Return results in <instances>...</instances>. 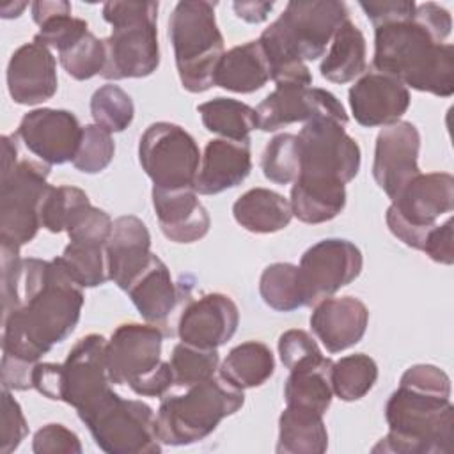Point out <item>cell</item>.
Here are the masks:
<instances>
[{
	"instance_id": "obj_1",
	"label": "cell",
	"mask_w": 454,
	"mask_h": 454,
	"mask_svg": "<svg viewBox=\"0 0 454 454\" xmlns=\"http://www.w3.org/2000/svg\"><path fill=\"white\" fill-rule=\"evenodd\" d=\"M2 355L37 364L76 328L83 287L57 259L20 257L0 247Z\"/></svg>"
},
{
	"instance_id": "obj_2",
	"label": "cell",
	"mask_w": 454,
	"mask_h": 454,
	"mask_svg": "<svg viewBox=\"0 0 454 454\" xmlns=\"http://www.w3.org/2000/svg\"><path fill=\"white\" fill-rule=\"evenodd\" d=\"M344 128L335 119L316 117L296 135L300 172L289 202L303 223L330 222L346 206V183L358 174L362 154Z\"/></svg>"
},
{
	"instance_id": "obj_3",
	"label": "cell",
	"mask_w": 454,
	"mask_h": 454,
	"mask_svg": "<svg viewBox=\"0 0 454 454\" xmlns=\"http://www.w3.org/2000/svg\"><path fill=\"white\" fill-rule=\"evenodd\" d=\"M388 433L372 452L449 454L454 442L450 378L431 364L408 367L385 404Z\"/></svg>"
},
{
	"instance_id": "obj_4",
	"label": "cell",
	"mask_w": 454,
	"mask_h": 454,
	"mask_svg": "<svg viewBox=\"0 0 454 454\" xmlns=\"http://www.w3.org/2000/svg\"><path fill=\"white\" fill-rule=\"evenodd\" d=\"M348 20L349 11L344 2H289L282 14L259 37L270 66V78L277 85L294 83L309 87L312 83V73L305 60L323 57L326 44Z\"/></svg>"
},
{
	"instance_id": "obj_5",
	"label": "cell",
	"mask_w": 454,
	"mask_h": 454,
	"mask_svg": "<svg viewBox=\"0 0 454 454\" xmlns=\"http://www.w3.org/2000/svg\"><path fill=\"white\" fill-rule=\"evenodd\" d=\"M372 67L420 92L454 94V46L442 43L415 12L374 27Z\"/></svg>"
},
{
	"instance_id": "obj_6",
	"label": "cell",
	"mask_w": 454,
	"mask_h": 454,
	"mask_svg": "<svg viewBox=\"0 0 454 454\" xmlns=\"http://www.w3.org/2000/svg\"><path fill=\"white\" fill-rule=\"evenodd\" d=\"M0 177V247L20 250L41 229V202L50 188V165L18 161L14 135L2 137Z\"/></svg>"
},
{
	"instance_id": "obj_7",
	"label": "cell",
	"mask_w": 454,
	"mask_h": 454,
	"mask_svg": "<svg viewBox=\"0 0 454 454\" xmlns=\"http://www.w3.org/2000/svg\"><path fill=\"white\" fill-rule=\"evenodd\" d=\"M243 403V390L232 387L222 376L192 385L179 395L165 394L156 411L160 442L174 447L202 442Z\"/></svg>"
},
{
	"instance_id": "obj_8",
	"label": "cell",
	"mask_w": 454,
	"mask_h": 454,
	"mask_svg": "<svg viewBox=\"0 0 454 454\" xmlns=\"http://www.w3.org/2000/svg\"><path fill=\"white\" fill-rule=\"evenodd\" d=\"M103 20L112 34L103 39L106 64L101 73L106 80L145 78L160 66L158 2H106Z\"/></svg>"
},
{
	"instance_id": "obj_9",
	"label": "cell",
	"mask_w": 454,
	"mask_h": 454,
	"mask_svg": "<svg viewBox=\"0 0 454 454\" xmlns=\"http://www.w3.org/2000/svg\"><path fill=\"white\" fill-rule=\"evenodd\" d=\"M215 5L206 0L177 2L168 18V37L183 89L199 94L215 85V71L223 55V35Z\"/></svg>"
},
{
	"instance_id": "obj_10",
	"label": "cell",
	"mask_w": 454,
	"mask_h": 454,
	"mask_svg": "<svg viewBox=\"0 0 454 454\" xmlns=\"http://www.w3.org/2000/svg\"><path fill=\"white\" fill-rule=\"evenodd\" d=\"M163 332L158 325H119L106 344L114 385H128L137 395L163 397L174 385L170 364L161 360Z\"/></svg>"
},
{
	"instance_id": "obj_11",
	"label": "cell",
	"mask_w": 454,
	"mask_h": 454,
	"mask_svg": "<svg viewBox=\"0 0 454 454\" xmlns=\"http://www.w3.org/2000/svg\"><path fill=\"white\" fill-rule=\"evenodd\" d=\"M94 443L106 454H158L161 442L153 408L138 399L110 392L78 413Z\"/></svg>"
},
{
	"instance_id": "obj_12",
	"label": "cell",
	"mask_w": 454,
	"mask_h": 454,
	"mask_svg": "<svg viewBox=\"0 0 454 454\" xmlns=\"http://www.w3.org/2000/svg\"><path fill=\"white\" fill-rule=\"evenodd\" d=\"M452 209L454 177L449 172H420L392 199L385 220L399 241L420 250L438 218Z\"/></svg>"
},
{
	"instance_id": "obj_13",
	"label": "cell",
	"mask_w": 454,
	"mask_h": 454,
	"mask_svg": "<svg viewBox=\"0 0 454 454\" xmlns=\"http://www.w3.org/2000/svg\"><path fill=\"white\" fill-rule=\"evenodd\" d=\"M200 158L195 138L174 122L151 124L138 142V161L153 181V188H193Z\"/></svg>"
},
{
	"instance_id": "obj_14",
	"label": "cell",
	"mask_w": 454,
	"mask_h": 454,
	"mask_svg": "<svg viewBox=\"0 0 454 454\" xmlns=\"http://www.w3.org/2000/svg\"><path fill=\"white\" fill-rule=\"evenodd\" d=\"M362 266V252L349 239L326 238L309 247L298 264L303 307H312L351 284Z\"/></svg>"
},
{
	"instance_id": "obj_15",
	"label": "cell",
	"mask_w": 454,
	"mask_h": 454,
	"mask_svg": "<svg viewBox=\"0 0 454 454\" xmlns=\"http://www.w3.org/2000/svg\"><path fill=\"white\" fill-rule=\"evenodd\" d=\"M108 340L99 333L82 337L67 353V358L59 364V397L78 413L94 406L114 388L108 364Z\"/></svg>"
},
{
	"instance_id": "obj_16",
	"label": "cell",
	"mask_w": 454,
	"mask_h": 454,
	"mask_svg": "<svg viewBox=\"0 0 454 454\" xmlns=\"http://www.w3.org/2000/svg\"><path fill=\"white\" fill-rule=\"evenodd\" d=\"M257 128L277 131L293 122H309L316 117H330L348 124L342 103L328 90L319 87L284 83L277 85L255 108Z\"/></svg>"
},
{
	"instance_id": "obj_17",
	"label": "cell",
	"mask_w": 454,
	"mask_h": 454,
	"mask_svg": "<svg viewBox=\"0 0 454 454\" xmlns=\"http://www.w3.org/2000/svg\"><path fill=\"white\" fill-rule=\"evenodd\" d=\"M83 126L74 114L57 108H35L27 112L14 133L23 145L46 165L73 161Z\"/></svg>"
},
{
	"instance_id": "obj_18",
	"label": "cell",
	"mask_w": 454,
	"mask_h": 454,
	"mask_svg": "<svg viewBox=\"0 0 454 454\" xmlns=\"http://www.w3.org/2000/svg\"><path fill=\"white\" fill-rule=\"evenodd\" d=\"M419 151L420 133L410 121L392 122L378 133L372 177L390 200L420 174Z\"/></svg>"
},
{
	"instance_id": "obj_19",
	"label": "cell",
	"mask_w": 454,
	"mask_h": 454,
	"mask_svg": "<svg viewBox=\"0 0 454 454\" xmlns=\"http://www.w3.org/2000/svg\"><path fill=\"white\" fill-rule=\"evenodd\" d=\"M239 325V310L234 300L223 293H207L190 300L181 310L177 335L181 342L218 349L232 339Z\"/></svg>"
},
{
	"instance_id": "obj_20",
	"label": "cell",
	"mask_w": 454,
	"mask_h": 454,
	"mask_svg": "<svg viewBox=\"0 0 454 454\" xmlns=\"http://www.w3.org/2000/svg\"><path fill=\"white\" fill-rule=\"evenodd\" d=\"M355 121L364 128L401 121L410 106V90L397 78L380 71L364 73L348 92Z\"/></svg>"
},
{
	"instance_id": "obj_21",
	"label": "cell",
	"mask_w": 454,
	"mask_h": 454,
	"mask_svg": "<svg viewBox=\"0 0 454 454\" xmlns=\"http://www.w3.org/2000/svg\"><path fill=\"white\" fill-rule=\"evenodd\" d=\"M57 62L51 50L32 41L21 44L7 64V89L18 105H39L57 92Z\"/></svg>"
},
{
	"instance_id": "obj_22",
	"label": "cell",
	"mask_w": 454,
	"mask_h": 454,
	"mask_svg": "<svg viewBox=\"0 0 454 454\" xmlns=\"http://www.w3.org/2000/svg\"><path fill=\"white\" fill-rule=\"evenodd\" d=\"M367 325L369 309L355 296L325 298L310 314V328L328 353H340L358 344Z\"/></svg>"
},
{
	"instance_id": "obj_23",
	"label": "cell",
	"mask_w": 454,
	"mask_h": 454,
	"mask_svg": "<svg viewBox=\"0 0 454 454\" xmlns=\"http://www.w3.org/2000/svg\"><path fill=\"white\" fill-rule=\"evenodd\" d=\"M151 257V234L147 225L133 215L115 218L106 241L108 280L126 291Z\"/></svg>"
},
{
	"instance_id": "obj_24",
	"label": "cell",
	"mask_w": 454,
	"mask_h": 454,
	"mask_svg": "<svg viewBox=\"0 0 454 454\" xmlns=\"http://www.w3.org/2000/svg\"><path fill=\"white\" fill-rule=\"evenodd\" d=\"M252 170L250 140L215 138L206 144L193 190L199 195H216L241 184Z\"/></svg>"
},
{
	"instance_id": "obj_25",
	"label": "cell",
	"mask_w": 454,
	"mask_h": 454,
	"mask_svg": "<svg viewBox=\"0 0 454 454\" xmlns=\"http://www.w3.org/2000/svg\"><path fill=\"white\" fill-rule=\"evenodd\" d=\"M153 207L163 236L174 243L199 241L209 231L207 209L200 204L193 188H153Z\"/></svg>"
},
{
	"instance_id": "obj_26",
	"label": "cell",
	"mask_w": 454,
	"mask_h": 454,
	"mask_svg": "<svg viewBox=\"0 0 454 454\" xmlns=\"http://www.w3.org/2000/svg\"><path fill=\"white\" fill-rule=\"evenodd\" d=\"M126 293L140 316L151 325L165 323L177 301L170 270L156 254H153L147 266L135 277Z\"/></svg>"
},
{
	"instance_id": "obj_27",
	"label": "cell",
	"mask_w": 454,
	"mask_h": 454,
	"mask_svg": "<svg viewBox=\"0 0 454 454\" xmlns=\"http://www.w3.org/2000/svg\"><path fill=\"white\" fill-rule=\"evenodd\" d=\"M268 80L270 66L259 39L223 51L215 71V85L238 94L255 92Z\"/></svg>"
},
{
	"instance_id": "obj_28",
	"label": "cell",
	"mask_w": 454,
	"mask_h": 454,
	"mask_svg": "<svg viewBox=\"0 0 454 454\" xmlns=\"http://www.w3.org/2000/svg\"><path fill=\"white\" fill-rule=\"evenodd\" d=\"M234 220L248 232L271 234L293 220L291 202L268 188H252L232 204Z\"/></svg>"
},
{
	"instance_id": "obj_29",
	"label": "cell",
	"mask_w": 454,
	"mask_h": 454,
	"mask_svg": "<svg viewBox=\"0 0 454 454\" xmlns=\"http://www.w3.org/2000/svg\"><path fill=\"white\" fill-rule=\"evenodd\" d=\"M367 44L362 30L353 21H344L335 32L330 50L325 55L319 71L332 83H348L365 71Z\"/></svg>"
},
{
	"instance_id": "obj_30",
	"label": "cell",
	"mask_w": 454,
	"mask_h": 454,
	"mask_svg": "<svg viewBox=\"0 0 454 454\" xmlns=\"http://www.w3.org/2000/svg\"><path fill=\"white\" fill-rule=\"evenodd\" d=\"M328 449V431L323 415L286 406L278 417V454H323Z\"/></svg>"
},
{
	"instance_id": "obj_31",
	"label": "cell",
	"mask_w": 454,
	"mask_h": 454,
	"mask_svg": "<svg viewBox=\"0 0 454 454\" xmlns=\"http://www.w3.org/2000/svg\"><path fill=\"white\" fill-rule=\"evenodd\" d=\"M332 364V358L326 356L319 364L289 371L284 385L286 406L325 415L333 397L330 383Z\"/></svg>"
},
{
	"instance_id": "obj_32",
	"label": "cell",
	"mask_w": 454,
	"mask_h": 454,
	"mask_svg": "<svg viewBox=\"0 0 454 454\" xmlns=\"http://www.w3.org/2000/svg\"><path fill=\"white\" fill-rule=\"evenodd\" d=\"M273 371L275 358L271 349L264 342L247 340L229 351L218 367V376H222L232 387L245 390L266 383Z\"/></svg>"
},
{
	"instance_id": "obj_33",
	"label": "cell",
	"mask_w": 454,
	"mask_h": 454,
	"mask_svg": "<svg viewBox=\"0 0 454 454\" xmlns=\"http://www.w3.org/2000/svg\"><path fill=\"white\" fill-rule=\"evenodd\" d=\"M202 124L207 131L227 140H250L252 129L257 128L255 108L232 98H215L197 106Z\"/></svg>"
},
{
	"instance_id": "obj_34",
	"label": "cell",
	"mask_w": 454,
	"mask_h": 454,
	"mask_svg": "<svg viewBox=\"0 0 454 454\" xmlns=\"http://www.w3.org/2000/svg\"><path fill=\"white\" fill-rule=\"evenodd\" d=\"M59 264L82 287H98L108 280L106 243L96 239H69Z\"/></svg>"
},
{
	"instance_id": "obj_35",
	"label": "cell",
	"mask_w": 454,
	"mask_h": 454,
	"mask_svg": "<svg viewBox=\"0 0 454 454\" xmlns=\"http://www.w3.org/2000/svg\"><path fill=\"white\" fill-rule=\"evenodd\" d=\"M378 380L376 362L364 353L342 356L332 364L330 383L340 401H358L369 394Z\"/></svg>"
},
{
	"instance_id": "obj_36",
	"label": "cell",
	"mask_w": 454,
	"mask_h": 454,
	"mask_svg": "<svg viewBox=\"0 0 454 454\" xmlns=\"http://www.w3.org/2000/svg\"><path fill=\"white\" fill-rule=\"evenodd\" d=\"M262 301L278 312H291L303 307L298 266L291 262H273L264 268L259 278Z\"/></svg>"
},
{
	"instance_id": "obj_37",
	"label": "cell",
	"mask_w": 454,
	"mask_h": 454,
	"mask_svg": "<svg viewBox=\"0 0 454 454\" xmlns=\"http://www.w3.org/2000/svg\"><path fill=\"white\" fill-rule=\"evenodd\" d=\"M168 364L172 369L174 385L188 388L216 376L220 356L216 349H202L179 342L174 346Z\"/></svg>"
},
{
	"instance_id": "obj_38",
	"label": "cell",
	"mask_w": 454,
	"mask_h": 454,
	"mask_svg": "<svg viewBox=\"0 0 454 454\" xmlns=\"http://www.w3.org/2000/svg\"><path fill=\"white\" fill-rule=\"evenodd\" d=\"M90 115L94 124L110 133H121L131 124L135 106L124 89L115 83H105L90 98Z\"/></svg>"
},
{
	"instance_id": "obj_39",
	"label": "cell",
	"mask_w": 454,
	"mask_h": 454,
	"mask_svg": "<svg viewBox=\"0 0 454 454\" xmlns=\"http://www.w3.org/2000/svg\"><path fill=\"white\" fill-rule=\"evenodd\" d=\"M89 204L87 193L76 186H50L41 202V227L55 234L64 232Z\"/></svg>"
},
{
	"instance_id": "obj_40",
	"label": "cell",
	"mask_w": 454,
	"mask_h": 454,
	"mask_svg": "<svg viewBox=\"0 0 454 454\" xmlns=\"http://www.w3.org/2000/svg\"><path fill=\"white\" fill-rule=\"evenodd\" d=\"M261 168L268 181L275 184H289L300 172L298 137L293 133L275 135L264 147Z\"/></svg>"
},
{
	"instance_id": "obj_41",
	"label": "cell",
	"mask_w": 454,
	"mask_h": 454,
	"mask_svg": "<svg viewBox=\"0 0 454 454\" xmlns=\"http://www.w3.org/2000/svg\"><path fill=\"white\" fill-rule=\"evenodd\" d=\"M60 66L74 80H90L101 74L106 64L105 41L98 39L90 30L80 37L73 46L59 53Z\"/></svg>"
},
{
	"instance_id": "obj_42",
	"label": "cell",
	"mask_w": 454,
	"mask_h": 454,
	"mask_svg": "<svg viewBox=\"0 0 454 454\" xmlns=\"http://www.w3.org/2000/svg\"><path fill=\"white\" fill-rule=\"evenodd\" d=\"M115 153L112 133L98 124H87L82 131L78 151L73 158V167L83 174H98L105 170Z\"/></svg>"
},
{
	"instance_id": "obj_43",
	"label": "cell",
	"mask_w": 454,
	"mask_h": 454,
	"mask_svg": "<svg viewBox=\"0 0 454 454\" xmlns=\"http://www.w3.org/2000/svg\"><path fill=\"white\" fill-rule=\"evenodd\" d=\"M71 5L59 14L44 20L39 25V32L34 35V41L50 48L57 50L59 53L73 46L80 37L89 32V25L82 18L71 16Z\"/></svg>"
},
{
	"instance_id": "obj_44",
	"label": "cell",
	"mask_w": 454,
	"mask_h": 454,
	"mask_svg": "<svg viewBox=\"0 0 454 454\" xmlns=\"http://www.w3.org/2000/svg\"><path fill=\"white\" fill-rule=\"evenodd\" d=\"M278 356L280 362L289 369H300L307 365H314L323 362L326 356L321 353L317 342L312 339V335L305 330L293 328L286 330L278 337Z\"/></svg>"
},
{
	"instance_id": "obj_45",
	"label": "cell",
	"mask_w": 454,
	"mask_h": 454,
	"mask_svg": "<svg viewBox=\"0 0 454 454\" xmlns=\"http://www.w3.org/2000/svg\"><path fill=\"white\" fill-rule=\"evenodd\" d=\"M28 433V426L20 403L11 395V390H2V438L0 452L11 454L20 447Z\"/></svg>"
},
{
	"instance_id": "obj_46",
	"label": "cell",
	"mask_w": 454,
	"mask_h": 454,
	"mask_svg": "<svg viewBox=\"0 0 454 454\" xmlns=\"http://www.w3.org/2000/svg\"><path fill=\"white\" fill-rule=\"evenodd\" d=\"M35 454H80L82 443L76 433L62 424H46L32 438Z\"/></svg>"
},
{
	"instance_id": "obj_47",
	"label": "cell",
	"mask_w": 454,
	"mask_h": 454,
	"mask_svg": "<svg viewBox=\"0 0 454 454\" xmlns=\"http://www.w3.org/2000/svg\"><path fill=\"white\" fill-rule=\"evenodd\" d=\"M362 11L372 27L408 20L413 16L417 4L411 0H383V2H360Z\"/></svg>"
},
{
	"instance_id": "obj_48",
	"label": "cell",
	"mask_w": 454,
	"mask_h": 454,
	"mask_svg": "<svg viewBox=\"0 0 454 454\" xmlns=\"http://www.w3.org/2000/svg\"><path fill=\"white\" fill-rule=\"evenodd\" d=\"M431 261L438 264L450 266L454 262V250H452V218L449 216L442 225H434L420 248Z\"/></svg>"
},
{
	"instance_id": "obj_49",
	"label": "cell",
	"mask_w": 454,
	"mask_h": 454,
	"mask_svg": "<svg viewBox=\"0 0 454 454\" xmlns=\"http://www.w3.org/2000/svg\"><path fill=\"white\" fill-rule=\"evenodd\" d=\"M37 364L2 355V387L7 390L34 388L32 376Z\"/></svg>"
},
{
	"instance_id": "obj_50",
	"label": "cell",
	"mask_w": 454,
	"mask_h": 454,
	"mask_svg": "<svg viewBox=\"0 0 454 454\" xmlns=\"http://www.w3.org/2000/svg\"><path fill=\"white\" fill-rule=\"evenodd\" d=\"M415 16L443 43L452 30V18L450 12L434 4V2H424V4H417L415 7Z\"/></svg>"
},
{
	"instance_id": "obj_51",
	"label": "cell",
	"mask_w": 454,
	"mask_h": 454,
	"mask_svg": "<svg viewBox=\"0 0 454 454\" xmlns=\"http://www.w3.org/2000/svg\"><path fill=\"white\" fill-rule=\"evenodd\" d=\"M273 2H234L232 9L236 16L247 23H262L273 11Z\"/></svg>"
}]
</instances>
